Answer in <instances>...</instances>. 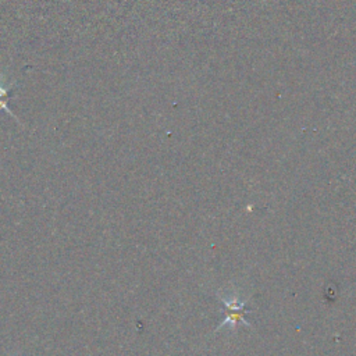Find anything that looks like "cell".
Returning a JSON list of instances; mask_svg holds the SVG:
<instances>
[{
    "instance_id": "6da1fadb",
    "label": "cell",
    "mask_w": 356,
    "mask_h": 356,
    "mask_svg": "<svg viewBox=\"0 0 356 356\" xmlns=\"http://www.w3.org/2000/svg\"><path fill=\"white\" fill-rule=\"evenodd\" d=\"M217 298L220 299L222 305V312H224V318L222 321L217 325L214 332H218L222 330V327H229L231 330H235L238 324L250 327V323L246 320V314L252 312V309L246 307V302L241 300L238 295H225L221 293V291L217 292Z\"/></svg>"
}]
</instances>
